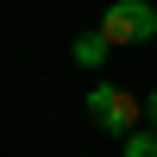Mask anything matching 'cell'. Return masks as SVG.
I'll return each instance as SVG.
<instances>
[{"label": "cell", "mask_w": 157, "mask_h": 157, "mask_svg": "<svg viewBox=\"0 0 157 157\" xmlns=\"http://www.w3.org/2000/svg\"><path fill=\"white\" fill-rule=\"evenodd\" d=\"M126 157H157V132H132L126 138Z\"/></svg>", "instance_id": "277c9868"}, {"label": "cell", "mask_w": 157, "mask_h": 157, "mask_svg": "<svg viewBox=\"0 0 157 157\" xmlns=\"http://www.w3.org/2000/svg\"><path fill=\"white\" fill-rule=\"evenodd\" d=\"M107 38H101V32H82V38H75V63H82V69H101V63H107Z\"/></svg>", "instance_id": "3957f363"}, {"label": "cell", "mask_w": 157, "mask_h": 157, "mask_svg": "<svg viewBox=\"0 0 157 157\" xmlns=\"http://www.w3.org/2000/svg\"><path fill=\"white\" fill-rule=\"evenodd\" d=\"M101 38L107 44H145V38H157V13L145 0H113L101 19Z\"/></svg>", "instance_id": "6da1fadb"}, {"label": "cell", "mask_w": 157, "mask_h": 157, "mask_svg": "<svg viewBox=\"0 0 157 157\" xmlns=\"http://www.w3.org/2000/svg\"><path fill=\"white\" fill-rule=\"evenodd\" d=\"M145 113H151V126H157V94H151V101H145Z\"/></svg>", "instance_id": "5b68a950"}, {"label": "cell", "mask_w": 157, "mask_h": 157, "mask_svg": "<svg viewBox=\"0 0 157 157\" xmlns=\"http://www.w3.org/2000/svg\"><path fill=\"white\" fill-rule=\"evenodd\" d=\"M88 113H94V126H107L113 138H132V126H138V101L126 94V88H113V82L88 88Z\"/></svg>", "instance_id": "7a4b0ae2"}]
</instances>
